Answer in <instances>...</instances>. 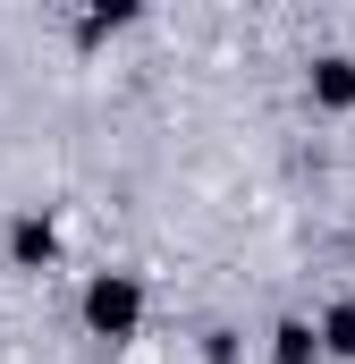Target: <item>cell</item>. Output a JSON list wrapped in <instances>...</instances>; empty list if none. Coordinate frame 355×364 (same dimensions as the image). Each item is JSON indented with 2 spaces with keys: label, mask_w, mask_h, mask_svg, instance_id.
I'll use <instances>...</instances> for the list:
<instances>
[{
  "label": "cell",
  "mask_w": 355,
  "mask_h": 364,
  "mask_svg": "<svg viewBox=\"0 0 355 364\" xmlns=\"http://www.w3.org/2000/svg\"><path fill=\"white\" fill-rule=\"evenodd\" d=\"M136 314H144L136 279H93V288H85V322L102 331V339H127V331H136Z\"/></svg>",
  "instance_id": "obj_1"
},
{
  "label": "cell",
  "mask_w": 355,
  "mask_h": 364,
  "mask_svg": "<svg viewBox=\"0 0 355 364\" xmlns=\"http://www.w3.org/2000/svg\"><path fill=\"white\" fill-rule=\"evenodd\" d=\"M313 93L322 102H355V60H322L313 68Z\"/></svg>",
  "instance_id": "obj_2"
},
{
  "label": "cell",
  "mask_w": 355,
  "mask_h": 364,
  "mask_svg": "<svg viewBox=\"0 0 355 364\" xmlns=\"http://www.w3.org/2000/svg\"><path fill=\"white\" fill-rule=\"evenodd\" d=\"M51 255V220H17V263H43Z\"/></svg>",
  "instance_id": "obj_3"
},
{
  "label": "cell",
  "mask_w": 355,
  "mask_h": 364,
  "mask_svg": "<svg viewBox=\"0 0 355 364\" xmlns=\"http://www.w3.org/2000/svg\"><path fill=\"white\" fill-rule=\"evenodd\" d=\"M279 364H313V331H305V322L279 331Z\"/></svg>",
  "instance_id": "obj_4"
},
{
  "label": "cell",
  "mask_w": 355,
  "mask_h": 364,
  "mask_svg": "<svg viewBox=\"0 0 355 364\" xmlns=\"http://www.w3.org/2000/svg\"><path fill=\"white\" fill-rule=\"evenodd\" d=\"M322 339H330L339 356H355V305H339V314H330V331H322Z\"/></svg>",
  "instance_id": "obj_5"
}]
</instances>
